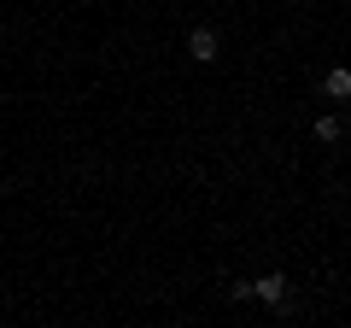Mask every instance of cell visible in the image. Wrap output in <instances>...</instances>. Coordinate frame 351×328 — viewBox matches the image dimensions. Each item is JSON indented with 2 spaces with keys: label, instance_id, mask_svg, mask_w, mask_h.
I'll list each match as a JSON object with an SVG mask.
<instances>
[{
  "label": "cell",
  "instance_id": "6da1fadb",
  "mask_svg": "<svg viewBox=\"0 0 351 328\" xmlns=\"http://www.w3.org/2000/svg\"><path fill=\"white\" fill-rule=\"evenodd\" d=\"M217 53H223V41H217V30H193V36H188V59H193V65H211Z\"/></svg>",
  "mask_w": 351,
  "mask_h": 328
},
{
  "label": "cell",
  "instance_id": "7a4b0ae2",
  "mask_svg": "<svg viewBox=\"0 0 351 328\" xmlns=\"http://www.w3.org/2000/svg\"><path fill=\"white\" fill-rule=\"evenodd\" d=\"M252 299H263V305H281V299H287V281H281V276H263V281H252Z\"/></svg>",
  "mask_w": 351,
  "mask_h": 328
},
{
  "label": "cell",
  "instance_id": "3957f363",
  "mask_svg": "<svg viewBox=\"0 0 351 328\" xmlns=\"http://www.w3.org/2000/svg\"><path fill=\"white\" fill-rule=\"evenodd\" d=\"M322 94H328V100H351V71H328L322 76Z\"/></svg>",
  "mask_w": 351,
  "mask_h": 328
},
{
  "label": "cell",
  "instance_id": "277c9868",
  "mask_svg": "<svg viewBox=\"0 0 351 328\" xmlns=\"http://www.w3.org/2000/svg\"><path fill=\"white\" fill-rule=\"evenodd\" d=\"M316 141L334 147V141H339V117H316Z\"/></svg>",
  "mask_w": 351,
  "mask_h": 328
},
{
  "label": "cell",
  "instance_id": "5b68a950",
  "mask_svg": "<svg viewBox=\"0 0 351 328\" xmlns=\"http://www.w3.org/2000/svg\"><path fill=\"white\" fill-rule=\"evenodd\" d=\"M293 6H304V0H293Z\"/></svg>",
  "mask_w": 351,
  "mask_h": 328
}]
</instances>
